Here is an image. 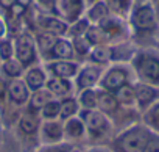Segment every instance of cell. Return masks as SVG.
Returning a JSON list of instances; mask_svg holds the SVG:
<instances>
[{"label":"cell","instance_id":"obj_18","mask_svg":"<svg viewBox=\"0 0 159 152\" xmlns=\"http://www.w3.org/2000/svg\"><path fill=\"white\" fill-rule=\"evenodd\" d=\"M45 90H48L52 96H56V97H69V94H70V91H72V83H70V80H67V79L52 77V79H47Z\"/></svg>","mask_w":159,"mask_h":152},{"label":"cell","instance_id":"obj_14","mask_svg":"<svg viewBox=\"0 0 159 152\" xmlns=\"http://www.w3.org/2000/svg\"><path fill=\"white\" fill-rule=\"evenodd\" d=\"M73 55V44L66 38H58L55 46L45 53V56L50 60H72Z\"/></svg>","mask_w":159,"mask_h":152},{"label":"cell","instance_id":"obj_13","mask_svg":"<svg viewBox=\"0 0 159 152\" xmlns=\"http://www.w3.org/2000/svg\"><path fill=\"white\" fill-rule=\"evenodd\" d=\"M41 136L42 141L47 144H56L64 138V125L61 122L55 121H45L41 127Z\"/></svg>","mask_w":159,"mask_h":152},{"label":"cell","instance_id":"obj_44","mask_svg":"<svg viewBox=\"0 0 159 152\" xmlns=\"http://www.w3.org/2000/svg\"><path fill=\"white\" fill-rule=\"evenodd\" d=\"M123 2H125V3H126V5H128V7H129V5H131V0H123Z\"/></svg>","mask_w":159,"mask_h":152},{"label":"cell","instance_id":"obj_22","mask_svg":"<svg viewBox=\"0 0 159 152\" xmlns=\"http://www.w3.org/2000/svg\"><path fill=\"white\" fill-rule=\"evenodd\" d=\"M109 10L106 7L105 2H95L92 5V8L88 11V21L89 22H95V25H98L100 22H103L105 19L109 17Z\"/></svg>","mask_w":159,"mask_h":152},{"label":"cell","instance_id":"obj_26","mask_svg":"<svg viewBox=\"0 0 159 152\" xmlns=\"http://www.w3.org/2000/svg\"><path fill=\"white\" fill-rule=\"evenodd\" d=\"M84 38L89 41L91 46H105V42H108V36L100 28V25H91L88 28Z\"/></svg>","mask_w":159,"mask_h":152},{"label":"cell","instance_id":"obj_37","mask_svg":"<svg viewBox=\"0 0 159 152\" xmlns=\"http://www.w3.org/2000/svg\"><path fill=\"white\" fill-rule=\"evenodd\" d=\"M16 5V0H0V7L5 10H11Z\"/></svg>","mask_w":159,"mask_h":152},{"label":"cell","instance_id":"obj_3","mask_svg":"<svg viewBox=\"0 0 159 152\" xmlns=\"http://www.w3.org/2000/svg\"><path fill=\"white\" fill-rule=\"evenodd\" d=\"M131 25L137 33H150L157 27V17L151 5L143 3L133 10L131 13Z\"/></svg>","mask_w":159,"mask_h":152},{"label":"cell","instance_id":"obj_21","mask_svg":"<svg viewBox=\"0 0 159 152\" xmlns=\"http://www.w3.org/2000/svg\"><path fill=\"white\" fill-rule=\"evenodd\" d=\"M112 49L106 47V46H95L94 49H91L89 52V60L94 63V64H106L112 60Z\"/></svg>","mask_w":159,"mask_h":152},{"label":"cell","instance_id":"obj_45","mask_svg":"<svg viewBox=\"0 0 159 152\" xmlns=\"http://www.w3.org/2000/svg\"><path fill=\"white\" fill-rule=\"evenodd\" d=\"M88 2H91V3H95V2H98V0H88Z\"/></svg>","mask_w":159,"mask_h":152},{"label":"cell","instance_id":"obj_12","mask_svg":"<svg viewBox=\"0 0 159 152\" xmlns=\"http://www.w3.org/2000/svg\"><path fill=\"white\" fill-rule=\"evenodd\" d=\"M38 24L42 28V32L55 35L58 38H61L62 35H66L69 32V24H66L64 21H61L59 17H55V16H41L38 19Z\"/></svg>","mask_w":159,"mask_h":152},{"label":"cell","instance_id":"obj_39","mask_svg":"<svg viewBox=\"0 0 159 152\" xmlns=\"http://www.w3.org/2000/svg\"><path fill=\"white\" fill-rule=\"evenodd\" d=\"M45 152H69L67 147H59V146H53V147H48Z\"/></svg>","mask_w":159,"mask_h":152},{"label":"cell","instance_id":"obj_35","mask_svg":"<svg viewBox=\"0 0 159 152\" xmlns=\"http://www.w3.org/2000/svg\"><path fill=\"white\" fill-rule=\"evenodd\" d=\"M106 7H108V10L109 11H112V13H117V14H120V13H123V11H126L129 7L123 2V0H106Z\"/></svg>","mask_w":159,"mask_h":152},{"label":"cell","instance_id":"obj_32","mask_svg":"<svg viewBox=\"0 0 159 152\" xmlns=\"http://www.w3.org/2000/svg\"><path fill=\"white\" fill-rule=\"evenodd\" d=\"M89 27H91V24H89L88 19H78L76 22L72 24V27H69V32L67 33L72 38H81V36L86 35V32H88Z\"/></svg>","mask_w":159,"mask_h":152},{"label":"cell","instance_id":"obj_29","mask_svg":"<svg viewBox=\"0 0 159 152\" xmlns=\"http://www.w3.org/2000/svg\"><path fill=\"white\" fill-rule=\"evenodd\" d=\"M39 113H41V118L42 119H45V121H55L56 118H59V113H61V101L52 99L50 102H47L44 105V108Z\"/></svg>","mask_w":159,"mask_h":152},{"label":"cell","instance_id":"obj_16","mask_svg":"<svg viewBox=\"0 0 159 152\" xmlns=\"http://www.w3.org/2000/svg\"><path fill=\"white\" fill-rule=\"evenodd\" d=\"M25 83L30 88V91H38V90L45 88V83H47L45 71L39 66L30 67L27 71V74H25Z\"/></svg>","mask_w":159,"mask_h":152},{"label":"cell","instance_id":"obj_34","mask_svg":"<svg viewBox=\"0 0 159 152\" xmlns=\"http://www.w3.org/2000/svg\"><path fill=\"white\" fill-rule=\"evenodd\" d=\"M14 55V46L10 39H0V60L2 61H8L11 60Z\"/></svg>","mask_w":159,"mask_h":152},{"label":"cell","instance_id":"obj_41","mask_svg":"<svg viewBox=\"0 0 159 152\" xmlns=\"http://www.w3.org/2000/svg\"><path fill=\"white\" fill-rule=\"evenodd\" d=\"M16 3H19V5H22L24 8H27V7H30L31 0H16Z\"/></svg>","mask_w":159,"mask_h":152},{"label":"cell","instance_id":"obj_23","mask_svg":"<svg viewBox=\"0 0 159 152\" xmlns=\"http://www.w3.org/2000/svg\"><path fill=\"white\" fill-rule=\"evenodd\" d=\"M80 113V104L76 99L73 97H64L61 101V113H59V118L62 121H67L70 118H73L75 115Z\"/></svg>","mask_w":159,"mask_h":152},{"label":"cell","instance_id":"obj_17","mask_svg":"<svg viewBox=\"0 0 159 152\" xmlns=\"http://www.w3.org/2000/svg\"><path fill=\"white\" fill-rule=\"evenodd\" d=\"M17 125H19V130H20L22 135H25V136H33V135H36V133L39 132V129H41V119H39V116H38L36 113L28 111V113H25V115L20 116Z\"/></svg>","mask_w":159,"mask_h":152},{"label":"cell","instance_id":"obj_24","mask_svg":"<svg viewBox=\"0 0 159 152\" xmlns=\"http://www.w3.org/2000/svg\"><path fill=\"white\" fill-rule=\"evenodd\" d=\"M98 25H100V28L106 33L108 41H109V39H114V38H117V36H120V35L123 33V27H122V24H120L117 19L108 17V19H105L103 22H100Z\"/></svg>","mask_w":159,"mask_h":152},{"label":"cell","instance_id":"obj_19","mask_svg":"<svg viewBox=\"0 0 159 152\" xmlns=\"http://www.w3.org/2000/svg\"><path fill=\"white\" fill-rule=\"evenodd\" d=\"M52 97H53V96H52L50 91L45 90V88L38 90V91H33V94L30 96V101H28V111L38 115V113L44 108V105L52 101Z\"/></svg>","mask_w":159,"mask_h":152},{"label":"cell","instance_id":"obj_42","mask_svg":"<svg viewBox=\"0 0 159 152\" xmlns=\"http://www.w3.org/2000/svg\"><path fill=\"white\" fill-rule=\"evenodd\" d=\"M39 2H41L42 5H45V7H53V2H55V0H39Z\"/></svg>","mask_w":159,"mask_h":152},{"label":"cell","instance_id":"obj_28","mask_svg":"<svg viewBox=\"0 0 159 152\" xmlns=\"http://www.w3.org/2000/svg\"><path fill=\"white\" fill-rule=\"evenodd\" d=\"M116 97L119 101L120 105H133L136 104V94H134V86L126 83L125 86H122L120 90H117L116 93Z\"/></svg>","mask_w":159,"mask_h":152},{"label":"cell","instance_id":"obj_10","mask_svg":"<svg viewBox=\"0 0 159 152\" xmlns=\"http://www.w3.org/2000/svg\"><path fill=\"white\" fill-rule=\"evenodd\" d=\"M47 71L52 72L53 77L69 80L72 77H76V74L80 71V66H78V63L70 61V60H56V61L47 63Z\"/></svg>","mask_w":159,"mask_h":152},{"label":"cell","instance_id":"obj_27","mask_svg":"<svg viewBox=\"0 0 159 152\" xmlns=\"http://www.w3.org/2000/svg\"><path fill=\"white\" fill-rule=\"evenodd\" d=\"M80 107H83V110H97V91L94 88L83 90L78 99Z\"/></svg>","mask_w":159,"mask_h":152},{"label":"cell","instance_id":"obj_5","mask_svg":"<svg viewBox=\"0 0 159 152\" xmlns=\"http://www.w3.org/2000/svg\"><path fill=\"white\" fill-rule=\"evenodd\" d=\"M80 118L83 119L86 125V132L92 138H100L109 130V121L105 113L100 110H83L80 113Z\"/></svg>","mask_w":159,"mask_h":152},{"label":"cell","instance_id":"obj_43","mask_svg":"<svg viewBox=\"0 0 159 152\" xmlns=\"http://www.w3.org/2000/svg\"><path fill=\"white\" fill-rule=\"evenodd\" d=\"M88 152H108L106 149H100V147H94V149H89Z\"/></svg>","mask_w":159,"mask_h":152},{"label":"cell","instance_id":"obj_30","mask_svg":"<svg viewBox=\"0 0 159 152\" xmlns=\"http://www.w3.org/2000/svg\"><path fill=\"white\" fill-rule=\"evenodd\" d=\"M24 69L25 67L16 58H11L8 61H3V64H2V71L5 72L7 77H10L11 80L13 79H19L20 75H22V72H24Z\"/></svg>","mask_w":159,"mask_h":152},{"label":"cell","instance_id":"obj_15","mask_svg":"<svg viewBox=\"0 0 159 152\" xmlns=\"http://www.w3.org/2000/svg\"><path fill=\"white\" fill-rule=\"evenodd\" d=\"M119 107L120 104L114 93H109L105 90L97 91V110H100L105 115H112L119 110Z\"/></svg>","mask_w":159,"mask_h":152},{"label":"cell","instance_id":"obj_38","mask_svg":"<svg viewBox=\"0 0 159 152\" xmlns=\"http://www.w3.org/2000/svg\"><path fill=\"white\" fill-rule=\"evenodd\" d=\"M5 96H7V83L2 77H0V101H3Z\"/></svg>","mask_w":159,"mask_h":152},{"label":"cell","instance_id":"obj_31","mask_svg":"<svg viewBox=\"0 0 159 152\" xmlns=\"http://www.w3.org/2000/svg\"><path fill=\"white\" fill-rule=\"evenodd\" d=\"M56 39H58V36L50 35V33H47V32L39 33V35H38V38H36V41H38V47L41 49V52H42L44 55H45V53H47V52L55 46Z\"/></svg>","mask_w":159,"mask_h":152},{"label":"cell","instance_id":"obj_36","mask_svg":"<svg viewBox=\"0 0 159 152\" xmlns=\"http://www.w3.org/2000/svg\"><path fill=\"white\" fill-rule=\"evenodd\" d=\"M145 152H159V136L151 135V140H150Z\"/></svg>","mask_w":159,"mask_h":152},{"label":"cell","instance_id":"obj_6","mask_svg":"<svg viewBox=\"0 0 159 152\" xmlns=\"http://www.w3.org/2000/svg\"><path fill=\"white\" fill-rule=\"evenodd\" d=\"M52 8L56 17H59L66 24H73L83 14L84 2L83 0H55Z\"/></svg>","mask_w":159,"mask_h":152},{"label":"cell","instance_id":"obj_7","mask_svg":"<svg viewBox=\"0 0 159 152\" xmlns=\"http://www.w3.org/2000/svg\"><path fill=\"white\" fill-rule=\"evenodd\" d=\"M129 80V72L125 66H112L109 67L100 79V86L105 91L116 93L122 86H125Z\"/></svg>","mask_w":159,"mask_h":152},{"label":"cell","instance_id":"obj_33","mask_svg":"<svg viewBox=\"0 0 159 152\" xmlns=\"http://www.w3.org/2000/svg\"><path fill=\"white\" fill-rule=\"evenodd\" d=\"M72 44H73V52L78 53L80 56H86V55H89L91 47H92V46L89 44V41H88L84 36H81V38H73Z\"/></svg>","mask_w":159,"mask_h":152},{"label":"cell","instance_id":"obj_4","mask_svg":"<svg viewBox=\"0 0 159 152\" xmlns=\"http://www.w3.org/2000/svg\"><path fill=\"white\" fill-rule=\"evenodd\" d=\"M14 55H16V60L24 67H30L36 61V58H38L36 41L30 33L17 35L16 42H14Z\"/></svg>","mask_w":159,"mask_h":152},{"label":"cell","instance_id":"obj_1","mask_svg":"<svg viewBox=\"0 0 159 152\" xmlns=\"http://www.w3.org/2000/svg\"><path fill=\"white\" fill-rule=\"evenodd\" d=\"M151 132L147 125H133L122 132L112 143L114 152H145L150 140Z\"/></svg>","mask_w":159,"mask_h":152},{"label":"cell","instance_id":"obj_25","mask_svg":"<svg viewBox=\"0 0 159 152\" xmlns=\"http://www.w3.org/2000/svg\"><path fill=\"white\" fill-rule=\"evenodd\" d=\"M143 121H145V125L148 129H151L153 132L159 133V101L154 102L148 110H145Z\"/></svg>","mask_w":159,"mask_h":152},{"label":"cell","instance_id":"obj_9","mask_svg":"<svg viewBox=\"0 0 159 152\" xmlns=\"http://www.w3.org/2000/svg\"><path fill=\"white\" fill-rule=\"evenodd\" d=\"M134 94H136V104L140 110H148L154 102H157V97H159V91L156 86H151L142 82L134 85Z\"/></svg>","mask_w":159,"mask_h":152},{"label":"cell","instance_id":"obj_20","mask_svg":"<svg viewBox=\"0 0 159 152\" xmlns=\"http://www.w3.org/2000/svg\"><path fill=\"white\" fill-rule=\"evenodd\" d=\"M86 133V125L81 118H70L64 124V135L69 136L70 140H80Z\"/></svg>","mask_w":159,"mask_h":152},{"label":"cell","instance_id":"obj_8","mask_svg":"<svg viewBox=\"0 0 159 152\" xmlns=\"http://www.w3.org/2000/svg\"><path fill=\"white\" fill-rule=\"evenodd\" d=\"M102 79V67L98 64H89L80 69L76 74V88L80 91L94 88Z\"/></svg>","mask_w":159,"mask_h":152},{"label":"cell","instance_id":"obj_2","mask_svg":"<svg viewBox=\"0 0 159 152\" xmlns=\"http://www.w3.org/2000/svg\"><path fill=\"white\" fill-rule=\"evenodd\" d=\"M133 67L142 83L159 86V56L150 52H139L133 58Z\"/></svg>","mask_w":159,"mask_h":152},{"label":"cell","instance_id":"obj_11","mask_svg":"<svg viewBox=\"0 0 159 152\" xmlns=\"http://www.w3.org/2000/svg\"><path fill=\"white\" fill-rule=\"evenodd\" d=\"M7 96L10 97V101L16 105H24L30 101V88L27 86L25 80L20 79H13L8 85H7Z\"/></svg>","mask_w":159,"mask_h":152},{"label":"cell","instance_id":"obj_40","mask_svg":"<svg viewBox=\"0 0 159 152\" xmlns=\"http://www.w3.org/2000/svg\"><path fill=\"white\" fill-rule=\"evenodd\" d=\"M5 33H7V25H5V22L2 19H0V39L5 36Z\"/></svg>","mask_w":159,"mask_h":152}]
</instances>
